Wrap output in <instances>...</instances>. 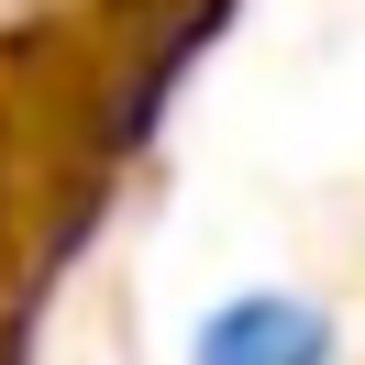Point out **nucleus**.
<instances>
[{"label": "nucleus", "mask_w": 365, "mask_h": 365, "mask_svg": "<svg viewBox=\"0 0 365 365\" xmlns=\"http://www.w3.org/2000/svg\"><path fill=\"white\" fill-rule=\"evenodd\" d=\"M188 365H332V321L310 299H288V288H244V299H222L200 321Z\"/></svg>", "instance_id": "f257e3e1"}]
</instances>
